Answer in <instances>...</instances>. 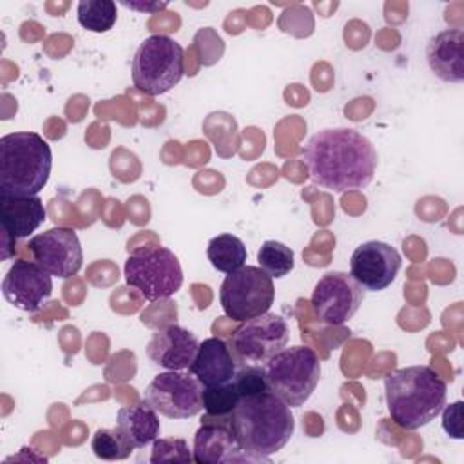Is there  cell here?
I'll list each match as a JSON object with an SVG mask.
<instances>
[{"label": "cell", "instance_id": "obj_15", "mask_svg": "<svg viewBox=\"0 0 464 464\" xmlns=\"http://www.w3.org/2000/svg\"><path fill=\"white\" fill-rule=\"evenodd\" d=\"M53 276L34 261L18 259L2 281V294L9 304L34 314L44 308L53 294Z\"/></svg>", "mask_w": 464, "mask_h": 464}, {"label": "cell", "instance_id": "obj_13", "mask_svg": "<svg viewBox=\"0 0 464 464\" xmlns=\"http://www.w3.org/2000/svg\"><path fill=\"white\" fill-rule=\"evenodd\" d=\"M192 459L196 464H232V462H256L241 448L230 417L203 415L201 426L194 435Z\"/></svg>", "mask_w": 464, "mask_h": 464}, {"label": "cell", "instance_id": "obj_24", "mask_svg": "<svg viewBox=\"0 0 464 464\" xmlns=\"http://www.w3.org/2000/svg\"><path fill=\"white\" fill-rule=\"evenodd\" d=\"M241 393L234 381L218 386H205L203 388V410L205 415L210 417H228L236 404L239 402Z\"/></svg>", "mask_w": 464, "mask_h": 464}, {"label": "cell", "instance_id": "obj_25", "mask_svg": "<svg viewBox=\"0 0 464 464\" xmlns=\"http://www.w3.org/2000/svg\"><path fill=\"white\" fill-rule=\"evenodd\" d=\"M92 453L102 460H121L132 453V446L116 428H100L91 440Z\"/></svg>", "mask_w": 464, "mask_h": 464}, {"label": "cell", "instance_id": "obj_26", "mask_svg": "<svg viewBox=\"0 0 464 464\" xmlns=\"http://www.w3.org/2000/svg\"><path fill=\"white\" fill-rule=\"evenodd\" d=\"M192 453L185 439H156L150 462H190Z\"/></svg>", "mask_w": 464, "mask_h": 464}, {"label": "cell", "instance_id": "obj_2", "mask_svg": "<svg viewBox=\"0 0 464 464\" xmlns=\"http://www.w3.org/2000/svg\"><path fill=\"white\" fill-rule=\"evenodd\" d=\"M228 417L241 448L256 462H268V457L283 450L295 430L290 406L270 390L241 397Z\"/></svg>", "mask_w": 464, "mask_h": 464}, {"label": "cell", "instance_id": "obj_28", "mask_svg": "<svg viewBox=\"0 0 464 464\" xmlns=\"http://www.w3.org/2000/svg\"><path fill=\"white\" fill-rule=\"evenodd\" d=\"M123 7H129V9H134V11H141V13H156V11H161L167 7V2H145V4H140V2H121Z\"/></svg>", "mask_w": 464, "mask_h": 464}, {"label": "cell", "instance_id": "obj_7", "mask_svg": "<svg viewBox=\"0 0 464 464\" xmlns=\"http://www.w3.org/2000/svg\"><path fill=\"white\" fill-rule=\"evenodd\" d=\"M125 283L147 301L172 297L183 285V270L170 248L154 246L134 252L123 265Z\"/></svg>", "mask_w": 464, "mask_h": 464}, {"label": "cell", "instance_id": "obj_4", "mask_svg": "<svg viewBox=\"0 0 464 464\" xmlns=\"http://www.w3.org/2000/svg\"><path fill=\"white\" fill-rule=\"evenodd\" d=\"M53 165L49 143L38 132H11L0 138V196H38Z\"/></svg>", "mask_w": 464, "mask_h": 464}, {"label": "cell", "instance_id": "obj_19", "mask_svg": "<svg viewBox=\"0 0 464 464\" xmlns=\"http://www.w3.org/2000/svg\"><path fill=\"white\" fill-rule=\"evenodd\" d=\"M237 364L232 357V352L227 341L219 337H208L199 343L198 353L188 368L198 381L205 386H218L225 384L234 379Z\"/></svg>", "mask_w": 464, "mask_h": 464}, {"label": "cell", "instance_id": "obj_11", "mask_svg": "<svg viewBox=\"0 0 464 464\" xmlns=\"http://www.w3.org/2000/svg\"><path fill=\"white\" fill-rule=\"evenodd\" d=\"M364 288L346 272H326L314 286L310 304L319 323L339 326L359 310Z\"/></svg>", "mask_w": 464, "mask_h": 464}, {"label": "cell", "instance_id": "obj_1", "mask_svg": "<svg viewBox=\"0 0 464 464\" xmlns=\"http://www.w3.org/2000/svg\"><path fill=\"white\" fill-rule=\"evenodd\" d=\"M303 160L312 181L332 192L366 188L377 169L373 143L348 127L315 132L303 147Z\"/></svg>", "mask_w": 464, "mask_h": 464}, {"label": "cell", "instance_id": "obj_23", "mask_svg": "<svg viewBox=\"0 0 464 464\" xmlns=\"http://www.w3.org/2000/svg\"><path fill=\"white\" fill-rule=\"evenodd\" d=\"M259 266L272 277L279 279L294 270V252L281 241L266 239L257 250Z\"/></svg>", "mask_w": 464, "mask_h": 464}, {"label": "cell", "instance_id": "obj_3", "mask_svg": "<svg viewBox=\"0 0 464 464\" xmlns=\"http://www.w3.org/2000/svg\"><path fill=\"white\" fill-rule=\"evenodd\" d=\"M446 395V381L431 366H406L384 375L386 408L402 430L430 424L442 411Z\"/></svg>", "mask_w": 464, "mask_h": 464}, {"label": "cell", "instance_id": "obj_27", "mask_svg": "<svg viewBox=\"0 0 464 464\" xmlns=\"http://www.w3.org/2000/svg\"><path fill=\"white\" fill-rule=\"evenodd\" d=\"M462 401H457L450 406L444 404L442 408V428L444 431L453 437V439H462L464 431H462Z\"/></svg>", "mask_w": 464, "mask_h": 464}, {"label": "cell", "instance_id": "obj_21", "mask_svg": "<svg viewBox=\"0 0 464 464\" xmlns=\"http://www.w3.org/2000/svg\"><path fill=\"white\" fill-rule=\"evenodd\" d=\"M207 257L223 274H230L246 263V246L234 234H218L208 241Z\"/></svg>", "mask_w": 464, "mask_h": 464}, {"label": "cell", "instance_id": "obj_17", "mask_svg": "<svg viewBox=\"0 0 464 464\" xmlns=\"http://www.w3.org/2000/svg\"><path fill=\"white\" fill-rule=\"evenodd\" d=\"M45 221V207L38 196H0V225L4 246L29 237Z\"/></svg>", "mask_w": 464, "mask_h": 464}, {"label": "cell", "instance_id": "obj_8", "mask_svg": "<svg viewBox=\"0 0 464 464\" xmlns=\"http://www.w3.org/2000/svg\"><path fill=\"white\" fill-rule=\"evenodd\" d=\"M276 290L272 277L261 268L243 265L225 276L219 288L221 308L234 321H248L270 312Z\"/></svg>", "mask_w": 464, "mask_h": 464}, {"label": "cell", "instance_id": "obj_9", "mask_svg": "<svg viewBox=\"0 0 464 464\" xmlns=\"http://www.w3.org/2000/svg\"><path fill=\"white\" fill-rule=\"evenodd\" d=\"M290 330L283 315L266 312L243 321L228 339L232 357L239 366H265L277 352L288 344Z\"/></svg>", "mask_w": 464, "mask_h": 464}, {"label": "cell", "instance_id": "obj_20", "mask_svg": "<svg viewBox=\"0 0 464 464\" xmlns=\"http://www.w3.org/2000/svg\"><path fill=\"white\" fill-rule=\"evenodd\" d=\"M116 430L134 450L145 448L160 437L158 411L147 401H141L136 406L120 408L116 415Z\"/></svg>", "mask_w": 464, "mask_h": 464}, {"label": "cell", "instance_id": "obj_5", "mask_svg": "<svg viewBox=\"0 0 464 464\" xmlns=\"http://www.w3.org/2000/svg\"><path fill=\"white\" fill-rule=\"evenodd\" d=\"M263 372L268 390L290 408H297L314 393L321 377V362L308 346H285L263 366Z\"/></svg>", "mask_w": 464, "mask_h": 464}, {"label": "cell", "instance_id": "obj_14", "mask_svg": "<svg viewBox=\"0 0 464 464\" xmlns=\"http://www.w3.org/2000/svg\"><path fill=\"white\" fill-rule=\"evenodd\" d=\"M401 265V254L392 245L372 239L361 243L352 252L350 276L364 290L381 292L395 281Z\"/></svg>", "mask_w": 464, "mask_h": 464}, {"label": "cell", "instance_id": "obj_22", "mask_svg": "<svg viewBox=\"0 0 464 464\" xmlns=\"http://www.w3.org/2000/svg\"><path fill=\"white\" fill-rule=\"evenodd\" d=\"M78 24L91 33H107L116 24L118 13L112 0H82L76 7Z\"/></svg>", "mask_w": 464, "mask_h": 464}, {"label": "cell", "instance_id": "obj_16", "mask_svg": "<svg viewBox=\"0 0 464 464\" xmlns=\"http://www.w3.org/2000/svg\"><path fill=\"white\" fill-rule=\"evenodd\" d=\"M199 343L192 332L179 324L158 328L147 343V357L165 370H188Z\"/></svg>", "mask_w": 464, "mask_h": 464}, {"label": "cell", "instance_id": "obj_12", "mask_svg": "<svg viewBox=\"0 0 464 464\" xmlns=\"http://www.w3.org/2000/svg\"><path fill=\"white\" fill-rule=\"evenodd\" d=\"M33 259L47 274L69 279L80 272L83 252L74 228L54 227L33 236L27 243Z\"/></svg>", "mask_w": 464, "mask_h": 464}, {"label": "cell", "instance_id": "obj_10", "mask_svg": "<svg viewBox=\"0 0 464 464\" xmlns=\"http://www.w3.org/2000/svg\"><path fill=\"white\" fill-rule=\"evenodd\" d=\"M143 401L163 417L190 419L203 411V384L188 370H167L149 382Z\"/></svg>", "mask_w": 464, "mask_h": 464}, {"label": "cell", "instance_id": "obj_6", "mask_svg": "<svg viewBox=\"0 0 464 464\" xmlns=\"http://www.w3.org/2000/svg\"><path fill=\"white\" fill-rule=\"evenodd\" d=\"M185 74V51L167 34L145 38L132 58V83L149 96H160L176 87Z\"/></svg>", "mask_w": 464, "mask_h": 464}, {"label": "cell", "instance_id": "obj_18", "mask_svg": "<svg viewBox=\"0 0 464 464\" xmlns=\"http://www.w3.org/2000/svg\"><path fill=\"white\" fill-rule=\"evenodd\" d=\"M426 62L431 72L448 83L464 80V33L462 29H442L426 45Z\"/></svg>", "mask_w": 464, "mask_h": 464}]
</instances>
